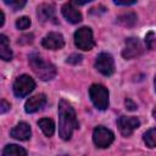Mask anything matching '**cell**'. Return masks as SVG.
I'll return each instance as SVG.
<instances>
[{
    "label": "cell",
    "mask_w": 156,
    "mask_h": 156,
    "mask_svg": "<svg viewBox=\"0 0 156 156\" xmlns=\"http://www.w3.org/2000/svg\"><path fill=\"white\" fill-rule=\"evenodd\" d=\"M0 57L4 61H10L12 58V50L10 48V43L6 35H0Z\"/></svg>",
    "instance_id": "obj_15"
},
{
    "label": "cell",
    "mask_w": 156,
    "mask_h": 156,
    "mask_svg": "<svg viewBox=\"0 0 156 156\" xmlns=\"http://www.w3.org/2000/svg\"><path fill=\"white\" fill-rule=\"evenodd\" d=\"M4 2L6 4V5H9L13 11H16V10H20V9H22L24 5H26V1L24 0H4Z\"/></svg>",
    "instance_id": "obj_21"
},
{
    "label": "cell",
    "mask_w": 156,
    "mask_h": 156,
    "mask_svg": "<svg viewBox=\"0 0 156 156\" xmlns=\"http://www.w3.org/2000/svg\"><path fill=\"white\" fill-rule=\"evenodd\" d=\"M33 34H24L18 39V44H30L33 41Z\"/></svg>",
    "instance_id": "obj_24"
},
{
    "label": "cell",
    "mask_w": 156,
    "mask_h": 156,
    "mask_svg": "<svg viewBox=\"0 0 156 156\" xmlns=\"http://www.w3.org/2000/svg\"><path fill=\"white\" fill-rule=\"evenodd\" d=\"M154 84H155V90H156V77H155V80H154Z\"/></svg>",
    "instance_id": "obj_30"
},
{
    "label": "cell",
    "mask_w": 156,
    "mask_h": 156,
    "mask_svg": "<svg viewBox=\"0 0 156 156\" xmlns=\"http://www.w3.org/2000/svg\"><path fill=\"white\" fill-rule=\"evenodd\" d=\"M2 156H27V151L16 144H9L4 147Z\"/></svg>",
    "instance_id": "obj_16"
},
{
    "label": "cell",
    "mask_w": 156,
    "mask_h": 156,
    "mask_svg": "<svg viewBox=\"0 0 156 156\" xmlns=\"http://www.w3.org/2000/svg\"><path fill=\"white\" fill-rule=\"evenodd\" d=\"M35 88V82L27 74H22L16 78L13 83V94L17 98H24L32 93Z\"/></svg>",
    "instance_id": "obj_5"
},
{
    "label": "cell",
    "mask_w": 156,
    "mask_h": 156,
    "mask_svg": "<svg viewBox=\"0 0 156 156\" xmlns=\"http://www.w3.org/2000/svg\"><path fill=\"white\" fill-rule=\"evenodd\" d=\"M30 18L29 17H27V16H22V17H20V18H17V21H16V27L18 28V29H27L29 26H30Z\"/></svg>",
    "instance_id": "obj_20"
},
{
    "label": "cell",
    "mask_w": 156,
    "mask_h": 156,
    "mask_svg": "<svg viewBox=\"0 0 156 156\" xmlns=\"http://www.w3.org/2000/svg\"><path fill=\"white\" fill-rule=\"evenodd\" d=\"M29 65L34 74L41 80H51L56 76V67L35 52L29 55Z\"/></svg>",
    "instance_id": "obj_2"
},
{
    "label": "cell",
    "mask_w": 156,
    "mask_h": 156,
    "mask_svg": "<svg viewBox=\"0 0 156 156\" xmlns=\"http://www.w3.org/2000/svg\"><path fill=\"white\" fill-rule=\"evenodd\" d=\"M4 21H5V15L2 11H0V27L4 24Z\"/></svg>",
    "instance_id": "obj_28"
},
{
    "label": "cell",
    "mask_w": 156,
    "mask_h": 156,
    "mask_svg": "<svg viewBox=\"0 0 156 156\" xmlns=\"http://www.w3.org/2000/svg\"><path fill=\"white\" fill-rule=\"evenodd\" d=\"M143 50L144 49L138 38H128V39H126V46L122 51V56L126 60H130V58H134V57L141 55Z\"/></svg>",
    "instance_id": "obj_9"
},
{
    "label": "cell",
    "mask_w": 156,
    "mask_h": 156,
    "mask_svg": "<svg viewBox=\"0 0 156 156\" xmlns=\"http://www.w3.org/2000/svg\"><path fill=\"white\" fill-rule=\"evenodd\" d=\"M46 104V96L44 94H37L29 98L24 104V110L27 113H34L43 108Z\"/></svg>",
    "instance_id": "obj_11"
},
{
    "label": "cell",
    "mask_w": 156,
    "mask_h": 156,
    "mask_svg": "<svg viewBox=\"0 0 156 156\" xmlns=\"http://www.w3.org/2000/svg\"><path fill=\"white\" fill-rule=\"evenodd\" d=\"M124 104H126V108H127V110H129V111H135V110L138 108V107H136V105H135L130 99H126Z\"/></svg>",
    "instance_id": "obj_25"
},
{
    "label": "cell",
    "mask_w": 156,
    "mask_h": 156,
    "mask_svg": "<svg viewBox=\"0 0 156 156\" xmlns=\"http://www.w3.org/2000/svg\"><path fill=\"white\" fill-rule=\"evenodd\" d=\"M117 126H118L119 132H121L124 136H128V135H130L135 129L139 128L140 121H139L136 117H133V116H121V117L117 119Z\"/></svg>",
    "instance_id": "obj_8"
},
{
    "label": "cell",
    "mask_w": 156,
    "mask_h": 156,
    "mask_svg": "<svg viewBox=\"0 0 156 156\" xmlns=\"http://www.w3.org/2000/svg\"><path fill=\"white\" fill-rule=\"evenodd\" d=\"M74 44L78 49L83 51H89L94 48L95 41L93 37V30L89 27H82L74 33Z\"/></svg>",
    "instance_id": "obj_4"
},
{
    "label": "cell",
    "mask_w": 156,
    "mask_h": 156,
    "mask_svg": "<svg viewBox=\"0 0 156 156\" xmlns=\"http://www.w3.org/2000/svg\"><path fill=\"white\" fill-rule=\"evenodd\" d=\"M62 156H67V155H62Z\"/></svg>",
    "instance_id": "obj_31"
},
{
    "label": "cell",
    "mask_w": 156,
    "mask_h": 156,
    "mask_svg": "<svg viewBox=\"0 0 156 156\" xmlns=\"http://www.w3.org/2000/svg\"><path fill=\"white\" fill-rule=\"evenodd\" d=\"M145 43H146V46L149 49H154L155 45H156V35L154 32H149L146 35H145Z\"/></svg>",
    "instance_id": "obj_22"
},
{
    "label": "cell",
    "mask_w": 156,
    "mask_h": 156,
    "mask_svg": "<svg viewBox=\"0 0 156 156\" xmlns=\"http://www.w3.org/2000/svg\"><path fill=\"white\" fill-rule=\"evenodd\" d=\"M152 116H154V118L156 119V107H155V108L152 110Z\"/></svg>",
    "instance_id": "obj_29"
},
{
    "label": "cell",
    "mask_w": 156,
    "mask_h": 156,
    "mask_svg": "<svg viewBox=\"0 0 156 156\" xmlns=\"http://www.w3.org/2000/svg\"><path fill=\"white\" fill-rule=\"evenodd\" d=\"M41 45L49 50H58V49L63 48L65 39H63L62 34H60L57 32H50L43 38Z\"/></svg>",
    "instance_id": "obj_10"
},
{
    "label": "cell",
    "mask_w": 156,
    "mask_h": 156,
    "mask_svg": "<svg viewBox=\"0 0 156 156\" xmlns=\"http://www.w3.org/2000/svg\"><path fill=\"white\" fill-rule=\"evenodd\" d=\"M30 127L26 122H21L11 129V136L18 140H28L30 138Z\"/></svg>",
    "instance_id": "obj_13"
},
{
    "label": "cell",
    "mask_w": 156,
    "mask_h": 156,
    "mask_svg": "<svg viewBox=\"0 0 156 156\" xmlns=\"http://www.w3.org/2000/svg\"><path fill=\"white\" fill-rule=\"evenodd\" d=\"M83 60V56L82 55H78V54H72L69 57H67L66 62L67 63H71V65H78Z\"/></svg>",
    "instance_id": "obj_23"
},
{
    "label": "cell",
    "mask_w": 156,
    "mask_h": 156,
    "mask_svg": "<svg viewBox=\"0 0 156 156\" xmlns=\"http://www.w3.org/2000/svg\"><path fill=\"white\" fill-rule=\"evenodd\" d=\"M136 20H138V17L134 12H127V13L119 15L117 17V22L124 27H133L136 23Z\"/></svg>",
    "instance_id": "obj_18"
},
{
    "label": "cell",
    "mask_w": 156,
    "mask_h": 156,
    "mask_svg": "<svg viewBox=\"0 0 156 156\" xmlns=\"http://www.w3.org/2000/svg\"><path fill=\"white\" fill-rule=\"evenodd\" d=\"M61 12L63 17L69 22V23H79L82 21V13L73 6V2H66L61 7Z\"/></svg>",
    "instance_id": "obj_12"
},
{
    "label": "cell",
    "mask_w": 156,
    "mask_h": 156,
    "mask_svg": "<svg viewBox=\"0 0 156 156\" xmlns=\"http://www.w3.org/2000/svg\"><path fill=\"white\" fill-rule=\"evenodd\" d=\"M78 128L76 111L66 100L58 102V135L62 140H69L73 132Z\"/></svg>",
    "instance_id": "obj_1"
},
{
    "label": "cell",
    "mask_w": 156,
    "mask_h": 156,
    "mask_svg": "<svg viewBox=\"0 0 156 156\" xmlns=\"http://www.w3.org/2000/svg\"><path fill=\"white\" fill-rule=\"evenodd\" d=\"M144 143L149 147H156V128L149 129L146 133H144Z\"/></svg>",
    "instance_id": "obj_19"
},
{
    "label": "cell",
    "mask_w": 156,
    "mask_h": 156,
    "mask_svg": "<svg viewBox=\"0 0 156 156\" xmlns=\"http://www.w3.org/2000/svg\"><path fill=\"white\" fill-rule=\"evenodd\" d=\"M89 96L91 102L98 110H107L108 108V90L101 84H93L89 88Z\"/></svg>",
    "instance_id": "obj_3"
},
{
    "label": "cell",
    "mask_w": 156,
    "mask_h": 156,
    "mask_svg": "<svg viewBox=\"0 0 156 156\" xmlns=\"http://www.w3.org/2000/svg\"><path fill=\"white\" fill-rule=\"evenodd\" d=\"M95 68L104 76H111L115 72L113 57L107 52L99 54L95 60Z\"/></svg>",
    "instance_id": "obj_7"
},
{
    "label": "cell",
    "mask_w": 156,
    "mask_h": 156,
    "mask_svg": "<svg viewBox=\"0 0 156 156\" xmlns=\"http://www.w3.org/2000/svg\"><path fill=\"white\" fill-rule=\"evenodd\" d=\"M10 104L6 101V100H1V106H0V113H5V112H7L9 110H10Z\"/></svg>",
    "instance_id": "obj_26"
},
{
    "label": "cell",
    "mask_w": 156,
    "mask_h": 156,
    "mask_svg": "<svg viewBox=\"0 0 156 156\" xmlns=\"http://www.w3.org/2000/svg\"><path fill=\"white\" fill-rule=\"evenodd\" d=\"M93 140H94V144L98 147L105 149V147H108L113 143L115 134L110 129H107L102 126H99L93 132Z\"/></svg>",
    "instance_id": "obj_6"
},
{
    "label": "cell",
    "mask_w": 156,
    "mask_h": 156,
    "mask_svg": "<svg viewBox=\"0 0 156 156\" xmlns=\"http://www.w3.org/2000/svg\"><path fill=\"white\" fill-rule=\"evenodd\" d=\"M38 126L40 127L41 132L46 136H51L54 134V132H55V123L50 118H41V119H39L38 121Z\"/></svg>",
    "instance_id": "obj_17"
},
{
    "label": "cell",
    "mask_w": 156,
    "mask_h": 156,
    "mask_svg": "<svg viewBox=\"0 0 156 156\" xmlns=\"http://www.w3.org/2000/svg\"><path fill=\"white\" fill-rule=\"evenodd\" d=\"M115 4L116 5H133V4H135V1H115Z\"/></svg>",
    "instance_id": "obj_27"
},
{
    "label": "cell",
    "mask_w": 156,
    "mask_h": 156,
    "mask_svg": "<svg viewBox=\"0 0 156 156\" xmlns=\"http://www.w3.org/2000/svg\"><path fill=\"white\" fill-rule=\"evenodd\" d=\"M55 7L51 4H40L37 9V16L41 22H46L54 17Z\"/></svg>",
    "instance_id": "obj_14"
}]
</instances>
